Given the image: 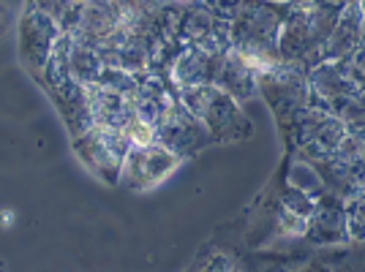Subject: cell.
Returning a JSON list of instances; mask_svg holds the SVG:
<instances>
[{"label": "cell", "mask_w": 365, "mask_h": 272, "mask_svg": "<svg viewBox=\"0 0 365 272\" xmlns=\"http://www.w3.org/2000/svg\"><path fill=\"white\" fill-rule=\"evenodd\" d=\"M341 9L333 6H314V9H294L287 3V11L278 31V58L297 68H314L324 61L327 36L333 31V22Z\"/></svg>", "instance_id": "1"}, {"label": "cell", "mask_w": 365, "mask_h": 272, "mask_svg": "<svg viewBox=\"0 0 365 272\" xmlns=\"http://www.w3.org/2000/svg\"><path fill=\"white\" fill-rule=\"evenodd\" d=\"M178 98L207 128L210 142L229 145V142H243L254 134L251 120L243 115L240 104L227 90H221L218 85L185 88V90H178Z\"/></svg>", "instance_id": "2"}, {"label": "cell", "mask_w": 365, "mask_h": 272, "mask_svg": "<svg viewBox=\"0 0 365 272\" xmlns=\"http://www.w3.org/2000/svg\"><path fill=\"white\" fill-rule=\"evenodd\" d=\"M180 164V155L167 150L161 142H153V145H145V147H131L123 158L118 185L125 188V191H139V194L150 191L161 180H167Z\"/></svg>", "instance_id": "3"}, {"label": "cell", "mask_w": 365, "mask_h": 272, "mask_svg": "<svg viewBox=\"0 0 365 272\" xmlns=\"http://www.w3.org/2000/svg\"><path fill=\"white\" fill-rule=\"evenodd\" d=\"M303 245L314 253L330 251V248H344L351 245L349 231H346V204L344 199L333 191H322L317 197L314 212L308 215V226L303 234ZM317 258V256H314Z\"/></svg>", "instance_id": "4"}, {"label": "cell", "mask_w": 365, "mask_h": 272, "mask_svg": "<svg viewBox=\"0 0 365 272\" xmlns=\"http://www.w3.org/2000/svg\"><path fill=\"white\" fill-rule=\"evenodd\" d=\"M259 93L270 104L275 120L289 117L292 112L308 106V74L289 63H275L270 71L259 74Z\"/></svg>", "instance_id": "5"}, {"label": "cell", "mask_w": 365, "mask_h": 272, "mask_svg": "<svg viewBox=\"0 0 365 272\" xmlns=\"http://www.w3.org/2000/svg\"><path fill=\"white\" fill-rule=\"evenodd\" d=\"M305 74H308V101L330 112H338L363 90L346 61H322Z\"/></svg>", "instance_id": "6"}, {"label": "cell", "mask_w": 365, "mask_h": 272, "mask_svg": "<svg viewBox=\"0 0 365 272\" xmlns=\"http://www.w3.org/2000/svg\"><path fill=\"white\" fill-rule=\"evenodd\" d=\"M155 142H161L167 150H172L175 155H180L182 161L191 158V155H197L202 147L213 145L207 128L182 106L180 98H175V101L169 104L164 120L158 122V128H155Z\"/></svg>", "instance_id": "7"}, {"label": "cell", "mask_w": 365, "mask_h": 272, "mask_svg": "<svg viewBox=\"0 0 365 272\" xmlns=\"http://www.w3.org/2000/svg\"><path fill=\"white\" fill-rule=\"evenodd\" d=\"M215 63H218V52H207V49L194 44H182L172 66H169V79L178 90L213 85Z\"/></svg>", "instance_id": "8"}, {"label": "cell", "mask_w": 365, "mask_h": 272, "mask_svg": "<svg viewBox=\"0 0 365 272\" xmlns=\"http://www.w3.org/2000/svg\"><path fill=\"white\" fill-rule=\"evenodd\" d=\"M363 44V9L360 0H349L333 22V31L327 36L324 61H349Z\"/></svg>", "instance_id": "9"}, {"label": "cell", "mask_w": 365, "mask_h": 272, "mask_svg": "<svg viewBox=\"0 0 365 272\" xmlns=\"http://www.w3.org/2000/svg\"><path fill=\"white\" fill-rule=\"evenodd\" d=\"M213 85H218L221 90H227L237 104H245L248 98H254L259 93V76H257V71L229 46L224 52H218Z\"/></svg>", "instance_id": "10"}, {"label": "cell", "mask_w": 365, "mask_h": 272, "mask_svg": "<svg viewBox=\"0 0 365 272\" xmlns=\"http://www.w3.org/2000/svg\"><path fill=\"white\" fill-rule=\"evenodd\" d=\"M55 101H58V109H61L63 120L68 125L71 136H82L88 134L96 120H93L91 112V98H88V85H79L74 79H66L61 85H52L49 88Z\"/></svg>", "instance_id": "11"}, {"label": "cell", "mask_w": 365, "mask_h": 272, "mask_svg": "<svg viewBox=\"0 0 365 272\" xmlns=\"http://www.w3.org/2000/svg\"><path fill=\"white\" fill-rule=\"evenodd\" d=\"M74 147H76V155L82 158V164L91 169L98 180L107 182V185H118V180H120L123 158L109 150L107 145L96 136L93 128L88 131V134L76 136Z\"/></svg>", "instance_id": "12"}, {"label": "cell", "mask_w": 365, "mask_h": 272, "mask_svg": "<svg viewBox=\"0 0 365 272\" xmlns=\"http://www.w3.org/2000/svg\"><path fill=\"white\" fill-rule=\"evenodd\" d=\"M88 98H91V112L96 125H112V128H125V122L134 117V109L128 95L104 90L98 85H88Z\"/></svg>", "instance_id": "13"}, {"label": "cell", "mask_w": 365, "mask_h": 272, "mask_svg": "<svg viewBox=\"0 0 365 272\" xmlns=\"http://www.w3.org/2000/svg\"><path fill=\"white\" fill-rule=\"evenodd\" d=\"M346 231L351 245H365V191H357L346 202Z\"/></svg>", "instance_id": "14"}, {"label": "cell", "mask_w": 365, "mask_h": 272, "mask_svg": "<svg viewBox=\"0 0 365 272\" xmlns=\"http://www.w3.org/2000/svg\"><path fill=\"white\" fill-rule=\"evenodd\" d=\"M123 131H125V136H128L131 147H145V145H153V142H155V128H153L150 122L139 120L137 115L125 122Z\"/></svg>", "instance_id": "15"}, {"label": "cell", "mask_w": 365, "mask_h": 272, "mask_svg": "<svg viewBox=\"0 0 365 272\" xmlns=\"http://www.w3.org/2000/svg\"><path fill=\"white\" fill-rule=\"evenodd\" d=\"M351 174H354V185H357V191H365V161L354 169Z\"/></svg>", "instance_id": "16"}, {"label": "cell", "mask_w": 365, "mask_h": 272, "mask_svg": "<svg viewBox=\"0 0 365 272\" xmlns=\"http://www.w3.org/2000/svg\"><path fill=\"white\" fill-rule=\"evenodd\" d=\"M322 6H333V9H344L349 0H319Z\"/></svg>", "instance_id": "17"}, {"label": "cell", "mask_w": 365, "mask_h": 272, "mask_svg": "<svg viewBox=\"0 0 365 272\" xmlns=\"http://www.w3.org/2000/svg\"><path fill=\"white\" fill-rule=\"evenodd\" d=\"M360 9H363V44H365V0H360Z\"/></svg>", "instance_id": "18"}, {"label": "cell", "mask_w": 365, "mask_h": 272, "mask_svg": "<svg viewBox=\"0 0 365 272\" xmlns=\"http://www.w3.org/2000/svg\"><path fill=\"white\" fill-rule=\"evenodd\" d=\"M175 3H197V0H175Z\"/></svg>", "instance_id": "19"}, {"label": "cell", "mask_w": 365, "mask_h": 272, "mask_svg": "<svg viewBox=\"0 0 365 272\" xmlns=\"http://www.w3.org/2000/svg\"><path fill=\"white\" fill-rule=\"evenodd\" d=\"M278 3H287V0H278Z\"/></svg>", "instance_id": "20"}]
</instances>
